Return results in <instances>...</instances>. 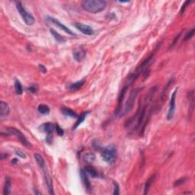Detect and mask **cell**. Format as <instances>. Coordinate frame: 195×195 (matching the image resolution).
Here are the masks:
<instances>
[{
    "label": "cell",
    "mask_w": 195,
    "mask_h": 195,
    "mask_svg": "<svg viewBox=\"0 0 195 195\" xmlns=\"http://www.w3.org/2000/svg\"><path fill=\"white\" fill-rule=\"evenodd\" d=\"M107 3L103 0H85L82 2V7L89 13L96 14L102 12L106 8Z\"/></svg>",
    "instance_id": "1"
},
{
    "label": "cell",
    "mask_w": 195,
    "mask_h": 195,
    "mask_svg": "<svg viewBox=\"0 0 195 195\" xmlns=\"http://www.w3.org/2000/svg\"><path fill=\"white\" fill-rule=\"evenodd\" d=\"M101 154L104 162H106L108 164H112L116 160L117 150L115 146L110 145L102 149Z\"/></svg>",
    "instance_id": "2"
},
{
    "label": "cell",
    "mask_w": 195,
    "mask_h": 195,
    "mask_svg": "<svg viewBox=\"0 0 195 195\" xmlns=\"http://www.w3.org/2000/svg\"><path fill=\"white\" fill-rule=\"evenodd\" d=\"M16 9H17L18 12H19V14L22 17V19H23L24 22L26 23V25H28L29 26H31L34 25V22H35L34 17L26 10L25 8L23 6V5L21 2H17L16 3Z\"/></svg>",
    "instance_id": "3"
},
{
    "label": "cell",
    "mask_w": 195,
    "mask_h": 195,
    "mask_svg": "<svg viewBox=\"0 0 195 195\" xmlns=\"http://www.w3.org/2000/svg\"><path fill=\"white\" fill-rule=\"evenodd\" d=\"M140 91V89H136L133 90V91L130 92V94L129 98H128V100L126 103V105H125L124 110H123V112H121V115L124 116V115H126L127 113H129L130 111H131L133 108V105H134L135 100H136V98L137 96L138 93Z\"/></svg>",
    "instance_id": "4"
},
{
    "label": "cell",
    "mask_w": 195,
    "mask_h": 195,
    "mask_svg": "<svg viewBox=\"0 0 195 195\" xmlns=\"http://www.w3.org/2000/svg\"><path fill=\"white\" fill-rule=\"evenodd\" d=\"M6 132L8 134H11L16 136V137L19 140V141H20L24 146H26V147H30V146H31V143H29L28 140L27 138L25 137V135H24L23 133L19 130L16 129V128L15 127H9L7 129Z\"/></svg>",
    "instance_id": "5"
},
{
    "label": "cell",
    "mask_w": 195,
    "mask_h": 195,
    "mask_svg": "<svg viewBox=\"0 0 195 195\" xmlns=\"http://www.w3.org/2000/svg\"><path fill=\"white\" fill-rule=\"evenodd\" d=\"M47 19L49 21V22H51V23L54 24V25H56L57 27L59 28L60 29H61L62 31H63L64 32L67 33V34H69V35H72V36H76V34H75L74 32L72 31H71L70 29L69 28L66 27L65 25H63V23H61L60 21H58L57 19H55V18H53V17H51V16H47Z\"/></svg>",
    "instance_id": "6"
},
{
    "label": "cell",
    "mask_w": 195,
    "mask_h": 195,
    "mask_svg": "<svg viewBox=\"0 0 195 195\" xmlns=\"http://www.w3.org/2000/svg\"><path fill=\"white\" fill-rule=\"evenodd\" d=\"M129 89V86L125 85L123 87V89H121V92H120L119 97H118V107H117L116 110H115V115H119L121 112H122V105H123L125 95H126L127 91Z\"/></svg>",
    "instance_id": "7"
},
{
    "label": "cell",
    "mask_w": 195,
    "mask_h": 195,
    "mask_svg": "<svg viewBox=\"0 0 195 195\" xmlns=\"http://www.w3.org/2000/svg\"><path fill=\"white\" fill-rule=\"evenodd\" d=\"M178 92V89H176L171 96V99H170L169 103V108H168V115H167V119L168 121L172 120L173 118L174 115H175V99H176V94Z\"/></svg>",
    "instance_id": "8"
},
{
    "label": "cell",
    "mask_w": 195,
    "mask_h": 195,
    "mask_svg": "<svg viewBox=\"0 0 195 195\" xmlns=\"http://www.w3.org/2000/svg\"><path fill=\"white\" fill-rule=\"evenodd\" d=\"M74 26L78 29L79 31H80L83 34H86V35H93L95 34V31L90 26L85 25V24L80 23V22H75Z\"/></svg>",
    "instance_id": "9"
},
{
    "label": "cell",
    "mask_w": 195,
    "mask_h": 195,
    "mask_svg": "<svg viewBox=\"0 0 195 195\" xmlns=\"http://www.w3.org/2000/svg\"><path fill=\"white\" fill-rule=\"evenodd\" d=\"M72 56L77 62H82L86 57V51L83 47H79L72 51Z\"/></svg>",
    "instance_id": "10"
},
{
    "label": "cell",
    "mask_w": 195,
    "mask_h": 195,
    "mask_svg": "<svg viewBox=\"0 0 195 195\" xmlns=\"http://www.w3.org/2000/svg\"><path fill=\"white\" fill-rule=\"evenodd\" d=\"M80 175L82 181H83V185H84L85 188H86V191H87L88 192H90L92 191V185L91 183H90V181H89V179L87 173L85 172V170H81Z\"/></svg>",
    "instance_id": "11"
},
{
    "label": "cell",
    "mask_w": 195,
    "mask_h": 195,
    "mask_svg": "<svg viewBox=\"0 0 195 195\" xmlns=\"http://www.w3.org/2000/svg\"><path fill=\"white\" fill-rule=\"evenodd\" d=\"M44 181H45L46 185H47V191H48L49 194H54V185H53V182L52 179H51V176L49 175L48 173L47 172V170L44 171Z\"/></svg>",
    "instance_id": "12"
},
{
    "label": "cell",
    "mask_w": 195,
    "mask_h": 195,
    "mask_svg": "<svg viewBox=\"0 0 195 195\" xmlns=\"http://www.w3.org/2000/svg\"><path fill=\"white\" fill-rule=\"evenodd\" d=\"M9 112H10V108H9V104L4 101H1L0 102V116L2 118L8 116Z\"/></svg>",
    "instance_id": "13"
},
{
    "label": "cell",
    "mask_w": 195,
    "mask_h": 195,
    "mask_svg": "<svg viewBox=\"0 0 195 195\" xmlns=\"http://www.w3.org/2000/svg\"><path fill=\"white\" fill-rule=\"evenodd\" d=\"M55 128V126H54L53 124L51 123H45L43 124L40 126V130L42 132H44V133H47V134H50V133H52L53 130Z\"/></svg>",
    "instance_id": "14"
},
{
    "label": "cell",
    "mask_w": 195,
    "mask_h": 195,
    "mask_svg": "<svg viewBox=\"0 0 195 195\" xmlns=\"http://www.w3.org/2000/svg\"><path fill=\"white\" fill-rule=\"evenodd\" d=\"M34 159H35V161L37 162V163L38 164L39 167L42 169V171H44V172L46 171L45 161H44L42 156L38 154V153H35V154H34Z\"/></svg>",
    "instance_id": "15"
},
{
    "label": "cell",
    "mask_w": 195,
    "mask_h": 195,
    "mask_svg": "<svg viewBox=\"0 0 195 195\" xmlns=\"http://www.w3.org/2000/svg\"><path fill=\"white\" fill-rule=\"evenodd\" d=\"M85 172L87 173L88 175H89L90 177H92V178H96L98 177V173L95 170V168L94 167L91 166V165H87L85 167Z\"/></svg>",
    "instance_id": "16"
},
{
    "label": "cell",
    "mask_w": 195,
    "mask_h": 195,
    "mask_svg": "<svg viewBox=\"0 0 195 195\" xmlns=\"http://www.w3.org/2000/svg\"><path fill=\"white\" fill-rule=\"evenodd\" d=\"M155 178H156V175H152V176H150V178H149L148 180L146 181V184H145V187H144V192H143V194H147L149 193V191H150V187H151L152 184L153 183V182H154V180H155Z\"/></svg>",
    "instance_id": "17"
},
{
    "label": "cell",
    "mask_w": 195,
    "mask_h": 195,
    "mask_svg": "<svg viewBox=\"0 0 195 195\" xmlns=\"http://www.w3.org/2000/svg\"><path fill=\"white\" fill-rule=\"evenodd\" d=\"M51 31V34L54 36V39H55L58 43H63L66 41V39H65V37H64L63 36L60 35L58 32H57L53 28H51V31Z\"/></svg>",
    "instance_id": "18"
},
{
    "label": "cell",
    "mask_w": 195,
    "mask_h": 195,
    "mask_svg": "<svg viewBox=\"0 0 195 195\" xmlns=\"http://www.w3.org/2000/svg\"><path fill=\"white\" fill-rule=\"evenodd\" d=\"M11 192V179L9 177L5 178V185H4L3 189V194L9 195Z\"/></svg>",
    "instance_id": "19"
},
{
    "label": "cell",
    "mask_w": 195,
    "mask_h": 195,
    "mask_svg": "<svg viewBox=\"0 0 195 195\" xmlns=\"http://www.w3.org/2000/svg\"><path fill=\"white\" fill-rule=\"evenodd\" d=\"M173 82H174V79L172 78V79H171L169 81H168V83H167L166 86H165V87L164 88V89L162 90V94H161V95H160V100H161L162 102H163L164 100H165V97L166 96L167 91H168V88H169L170 86H172V84L173 83Z\"/></svg>",
    "instance_id": "20"
},
{
    "label": "cell",
    "mask_w": 195,
    "mask_h": 195,
    "mask_svg": "<svg viewBox=\"0 0 195 195\" xmlns=\"http://www.w3.org/2000/svg\"><path fill=\"white\" fill-rule=\"evenodd\" d=\"M61 111H62V113L65 116H67V117H70V118H78V115L77 114H76L75 111H73L72 110L69 109V108H63L62 110H61Z\"/></svg>",
    "instance_id": "21"
},
{
    "label": "cell",
    "mask_w": 195,
    "mask_h": 195,
    "mask_svg": "<svg viewBox=\"0 0 195 195\" xmlns=\"http://www.w3.org/2000/svg\"><path fill=\"white\" fill-rule=\"evenodd\" d=\"M88 114H89V112H85V113H83V114H81V115H79V117H78V118H78V121H76L74 126L72 127V129L76 130V128H77L81 124L83 123V121H85V119H86V116H87Z\"/></svg>",
    "instance_id": "22"
},
{
    "label": "cell",
    "mask_w": 195,
    "mask_h": 195,
    "mask_svg": "<svg viewBox=\"0 0 195 195\" xmlns=\"http://www.w3.org/2000/svg\"><path fill=\"white\" fill-rule=\"evenodd\" d=\"M37 111L41 115H46L50 113V108L46 104H40L37 108Z\"/></svg>",
    "instance_id": "23"
},
{
    "label": "cell",
    "mask_w": 195,
    "mask_h": 195,
    "mask_svg": "<svg viewBox=\"0 0 195 195\" xmlns=\"http://www.w3.org/2000/svg\"><path fill=\"white\" fill-rule=\"evenodd\" d=\"M85 83H86V79H83V80H80L79 81V82H76V83H75L74 84L71 85L70 86V90H73V91H75V90H78V89H80L82 86H83V85L85 84Z\"/></svg>",
    "instance_id": "24"
},
{
    "label": "cell",
    "mask_w": 195,
    "mask_h": 195,
    "mask_svg": "<svg viewBox=\"0 0 195 195\" xmlns=\"http://www.w3.org/2000/svg\"><path fill=\"white\" fill-rule=\"evenodd\" d=\"M15 90L16 94L18 95H22L23 93V87L21 83V82L19 80H15Z\"/></svg>",
    "instance_id": "25"
},
{
    "label": "cell",
    "mask_w": 195,
    "mask_h": 195,
    "mask_svg": "<svg viewBox=\"0 0 195 195\" xmlns=\"http://www.w3.org/2000/svg\"><path fill=\"white\" fill-rule=\"evenodd\" d=\"M95 156L92 153H87L86 156H85V160L86 162H88L89 163H92L93 162L95 161Z\"/></svg>",
    "instance_id": "26"
},
{
    "label": "cell",
    "mask_w": 195,
    "mask_h": 195,
    "mask_svg": "<svg viewBox=\"0 0 195 195\" xmlns=\"http://www.w3.org/2000/svg\"><path fill=\"white\" fill-rule=\"evenodd\" d=\"M194 31H195L194 28H192L191 30L188 31L187 32V34L185 35V37H184V40L186 41V40H190V39L193 37L194 34Z\"/></svg>",
    "instance_id": "27"
},
{
    "label": "cell",
    "mask_w": 195,
    "mask_h": 195,
    "mask_svg": "<svg viewBox=\"0 0 195 195\" xmlns=\"http://www.w3.org/2000/svg\"><path fill=\"white\" fill-rule=\"evenodd\" d=\"M187 178H180V179H178V180H177L176 182H175V183H174V186L175 187H178V186H180V185H183L184 183H185V182H186Z\"/></svg>",
    "instance_id": "28"
},
{
    "label": "cell",
    "mask_w": 195,
    "mask_h": 195,
    "mask_svg": "<svg viewBox=\"0 0 195 195\" xmlns=\"http://www.w3.org/2000/svg\"><path fill=\"white\" fill-rule=\"evenodd\" d=\"M55 130L59 136H63L64 134V130L58 124L55 125Z\"/></svg>",
    "instance_id": "29"
},
{
    "label": "cell",
    "mask_w": 195,
    "mask_h": 195,
    "mask_svg": "<svg viewBox=\"0 0 195 195\" xmlns=\"http://www.w3.org/2000/svg\"><path fill=\"white\" fill-rule=\"evenodd\" d=\"M28 91L31 93H36L37 91V85H31L28 87Z\"/></svg>",
    "instance_id": "30"
},
{
    "label": "cell",
    "mask_w": 195,
    "mask_h": 195,
    "mask_svg": "<svg viewBox=\"0 0 195 195\" xmlns=\"http://www.w3.org/2000/svg\"><path fill=\"white\" fill-rule=\"evenodd\" d=\"M114 185H115V189H114V194L115 195H118L120 194L119 191V185H118L117 182H114Z\"/></svg>",
    "instance_id": "31"
},
{
    "label": "cell",
    "mask_w": 195,
    "mask_h": 195,
    "mask_svg": "<svg viewBox=\"0 0 195 195\" xmlns=\"http://www.w3.org/2000/svg\"><path fill=\"white\" fill-rule=\"evenodd\" d=\"M189 3H190V2H189V1H186V2H185V3H184L183 5H182V8H181V10H180V13L182 14V15L184 13V12H185V9H186V8H187V5H188Z\"/></svg>",
    "instance_id": "32"
},
{
    "label": "cell",
    "mask_w": 195,
    "mask_h": 195,
    "mask_svg": "<svg viewBox=\"0 0 195 195\" xmlns=\"http://www.w3.org/2000/svg\"><path fill=\"white\" fill-rule=\"evenodd\" d=\"M16 154H17L19 157H21V158H23V159L26 158V155L25 154V153H23L22 151H21L20 150H19L16 151Z\"/></svg>",
    "instance_id": "33"
},
{
    "label": "cell",
    "mask_w": 195,
    "mask_h": 195,
    "mask_svg": "<svg viewBox=\"0 0 195 195\" xmlns=\"http://www.w3.org/2000/svg\"><path fill=\"white\" fill-rule=\"evenodd\" d=\"M39 69H40V71L43 72V73H45L46 72H47V70H46V68L44 66H42V65H39Z\"/></svg>",
    "instance_id": "34"
},
{
    "label": "cell",
    "mask_w": 195,
    "mask_h": 195,
    "mask_svg": "<svg viewBox=\"0 0 195 195\" xmlns=\"http://www.w3.org/2000/svg\"><path fill=\"white\" fill-rule=\"evenodd\" d=\"M181 34H182V33H180V34H178V36H176V37H175V40H174V41H173V44H172V45H175V44H176V41H178V39H179V37H180V36H181Z\"/></svg>",
    "instance_id": "35"
}]
</instances>
